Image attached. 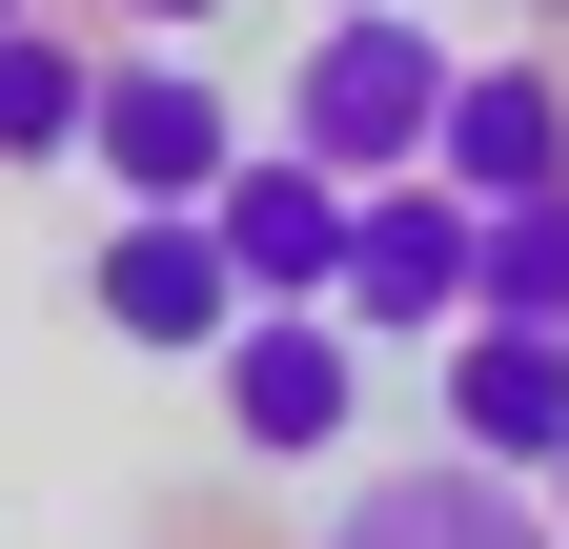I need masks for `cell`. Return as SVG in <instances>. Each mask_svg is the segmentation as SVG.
<instances>
[{
	"label": "cell",
	"instance_id": "6da1fadb",
	"mask_svg": "<svg viewBox=\"0 0 569 549\" xmlns=\"http://www.w3.org/2000/svg\"><path fill=\"white\" fill-rule=\"evenodd\" d=\"M448 82H468V61L427 41V0H326L264 143H306V163H346V183H407L427 143H448Z\"/></svg>",
	"mask_w": 569,
	"mask_h": 549
},
{
	"label": "cell",
	"instance_id": "7a4b0ae2",
	"mask_svg": "<svg viewBox=\"0 0 569 549\" xmlns=\"http://www.w3.org/2000/svg\"><path fill=\"white\" fill-rule=\"evenodd\" d=\"M203 387H224V448L244 468H326L346 428H367V326L346 306H244Z\"/></svg>",
	"mask_w": 569,
	"mask_h": 549
},
{
	"label": "cell",
	"instance_id": "3957f363",
	"mask_svg": "<svg viewBox=\"0 0 569 549\" xmlns=\"http://www.w3.org/2000/svg\"><path fill=\"white\" fill-rule=\"evenodd\" d=\"M468 264H488V203L448 163H407V183L346 203V326H367V347H448V326H468Z\"/></svg>",
	"mask_w": 569,
	"mask_h": 549
},
{
	"label": "cell",
	"instance_id": "277c9868",
	"mask_svg": "<svg viewBox=\"0 0 569 549\" xmlns=\"http://www.w3.org/2000/svg\"><path fill=\"white\" fill-rule=\"evenodd\" d=\"M82 306H102V347H142V367H224L244 264H224V224H203V203H122L102 264H82Z\"/></svg>",
	"mask_w": 569,
	"mask_h": 549
},
{
	"label": "cell",
	"instance_id": "5b68a950",
	"mask_svg": "<svg viewBox=\"0 0 569 549\" xmlns=\"http://www.w3.org/2000/svg\"><path fill=\"white\" fill-rule=\"evenodd\" d=\"M122 203H224V163H244V122H224V82H203L183 41H122L102 61V143H82Z\"/></svg>",
	"mask_w": 569,
	"mask_h": 549
},
{
	"label": "cell",
	"instance_id": "8992f818",
	"mask_svg": "<svg viewBox=\"0 0 569 549\" xmlns=\"http://www.w3.org/2000/svg\"><path fill=\"white\" fill-rule=\"evenodd\" d=\"M306 549H569V509L529 468H488V448H427V468H367Z\"/></svg>",
	"mask_w": 569,
	"mask_h": 549
},
{
	"label": "cell",
	"instance_id": "52a82bcc",
	"mask_svg": "<svg viewBox=\"0 0 569 549\" xmlns=\"http://www.w3.org/2000/svg\"><path fill=\"white\" fill-rule=\"evenodd\" d=\"M346 203H367L346 163H306V143H244L203 224H224V264H244V306H346Z\"/></svg>",
	"mask_w": 569,
	"mask_h": 549
},
{
	"label": "cell",
	"instance_id": "ba28073f",
	"mask_svg": "<svg viewBox=\"0 0 569 549\" xmlns=\"http://www.w3.org/2000/svg\"><path fill=\"white\" fill-rule=\"evenodd\" d=\"M448 448L488 468H569V326H448Z\"/></svg>",
	"mask_w": 569,
	"mask_h": 549
},
{
	"label": "cell",
	"instance_id": "9c48e42d",
	"mask_svg": "<svg viewBox=\"0 0 569 549\" xmlns=\"http://www.w3.org/2000/svg\"><path fill=\"white\" fill-rule=\"evenodd\" d=\"M427 163H448L468 203H529V183H569V61H549V41L468 61V82H448V143H427Z\"/></svg>",
	"mask_w": 569,
	"mask_h": 549
},
{
	"label": "cell",
	"instance_id": "30bf717a",
	"mask_svg": "<svg viewBox=\"0 0 569 549\" xmlns=\"http://www.w3.org/2000/svg\"><path fill=\"white\" fill-rule=\"evenodd\" d=\"M82 143H102V41L41 0V21H0V163H82Z\"/></svg>",
	"mask_w": 569,
	"mask_h": 549
},
{
	"label": "cell",
	"instance_id": "8fae6325",
	"mask_svg": "<svg viewBox=\"0 0 569 549\" xmlns=\"http://www.w3.org/2000/svg\"><path fill=\"white\" fill-rule=\"evenodd\" d=\"M468 326H569V183L488 203V264H468Z\"/></svg>",
	"mask_w": 569,
	"mask_h": 549
},
{
	"label": "cell",
	"instance_id": "7c38bea8",
	"mask_svg": "<svg viewBox=\"0 0 569 549\" xmlns=\"http://www.w3.org/2000/svg\"><path fill=\"white\" fill-rule=\"evenodd\" d=\"M102 21H122V41H203L224 0H102Z\"/></svg>",
	"mask_w": 569,
	"mask_h": 549
},
{
	"label": "cell",
	"instance_id": "4fadbf2b",
	"mask_svg": "<svg viewBox=\"0 0 569 549\" xmlns=\"http://www.w3.org/2000/svg\"><path fill=\"white\" fill-rule=\"evenodd\" d=\"M509 21H529V41H549V21H569V0H509Z\"/></svg>",
	"mask_w": 569,
	"mask_h": 549
},
{
	"label": "cell",
	"instance_id": "5bb4252c",
	"mask_svg": "<svg viewBox=\"0 0 569 549\" xmlns=\"http://www.w3.org/2000/svg\"><path fill=\"white\" fill-rule=\"evenodd\" d=\"M0 21H41V0H0Z\"/></svg>",
	"mask_w": 569,
	"mask_h": 549
},
{
	"label": "cell",
	"instance_id": "9a60e30c",
	"mask_svg": "<svg viewBox=\"0 0 569 549\" xmlns=\"http://www.w3.org/2000/svg\"><path fill=\"white\" fill-rule=\"evenodd\" d=\"M549 509H569V468H549Z\"/></svg>",
	"mask_w": 569,
	"mask_h": 549
}]
</instances>
